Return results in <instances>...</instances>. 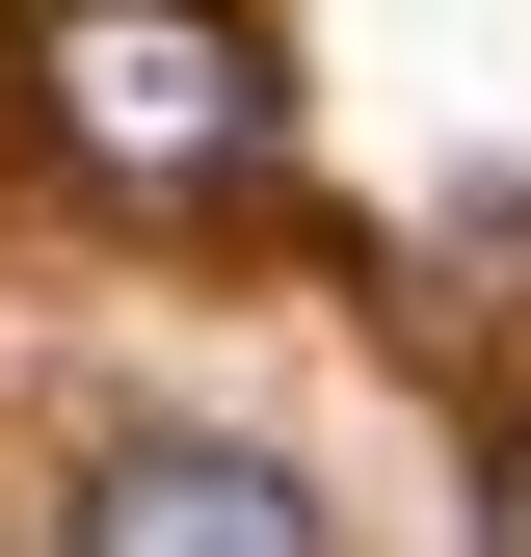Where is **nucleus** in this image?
I'll return each mask as SVG.
<instances>
[{
  "instance_id": "obj_3",
  "label": "nucleus",
  "mask_w": 531,
  "mask_h": 557,
  "mask_svg": "<svg viewBox=\"0 0 531 557\" xmlns=\"http://www.w3.org/2000/svg\"><path fill=\"white\" fill-rule=\"evenodd\" d=\"M479 531H505V557H531V425H505V451H479Z\"/></svg>"
},
{
  "instance_id": "obj_1",
  "label": "nucleus",
  "mask_w": 531,
  "mask_h": 557,
  "mask_svg": "<svg viewBox=\"0 0 531 557\" xmlns=\"http://www.w3.org/2000/svg\"><path fill=\"white\" fill-rule=\"evenodd\" d=\"M27 133L107 213H266L293 186V27L266 0H27Z\"/></svg>"
},
{
  "instance_id": "obj_2",
  "label": "nucleus",
  "mask_w": 531,
  "mask_h": 557,
  "mask_svg": "<svg viewBox=\"0 0 531 557\" xmlns=\"http://www.w3.org/2000/svg\"><path fill=\"white\" fill-rule=\"evenodd\" d=\"M53 557H346V531H319V478L266 425H81Z\"/></svg>"
}]
</instances>
